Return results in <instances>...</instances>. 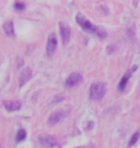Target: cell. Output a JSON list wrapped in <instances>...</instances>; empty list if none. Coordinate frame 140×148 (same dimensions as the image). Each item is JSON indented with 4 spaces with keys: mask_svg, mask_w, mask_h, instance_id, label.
Instances as JSON below:
<instances>
[{
    "mask_svg": "<svg viewBox=\"0 0 140 148\" xmlns=\"http://www.w3.org/2000/svg\"><path fill=\"white\" fill-rule=\"evenodd\" d=\"M83 80V76L80 72H73L71 73L68 78L66 79V82H65V85L67 86L68 88H72L74 86L80 84Z\"/></svg>",
    "mask_w": 140,
    "mask_h": 148,
    "instance_id": "cell-4",
    "label": "cell"
},
{
    "mask_svg": "<svg viewBox=\"0 0 140 148\" xmlns=\"http://www.w3.org/2000/svg\"><path fill=\"white\" fill-rule=\"evenodd\" d=\"M95 34L97 35L98 37L100 38H105L107 36H108V34H107V31L106 29L102 27V26H97L96 28V32H95Z\"/></svg>",
    "mask_w": 140,
    "mask_h": 148,
    "instance_id": "cell-12",
    "label": "cell"
},
{
    "mask_svg": "<svg viewBox=\"0 0 140 148\" xmlns=\"http://www.w3.org/2000/svg\"><path fill=\"white\" fill-rule=\"evenodd\" d=\"M3 28H4L5 33L8 35V36H14V23L13 21L9 20V21H6L3 25Z\"/></svg>",
    "mask_w": 140,
    "mask_h": 148,
    "instance_id": "cell-11",
    "label": "cell"
},
{
    "mask_svg": "<svg viewBox=\"0 0 140 148\" xmlns=\"http://www.w3.org/2000/svg\"><path fill=\"white\" fill-rule=\"evenodd\" d=\"M76 21L83 29H85V30L89 31V32H93V33L96 32L97 26L92 24V23L89 21L87 18H85V16H84L83 14H77V16H76Z\"/></svg>",
    "mask_w": 140,
    "mask_h": 148,
    "instance_id": "cell-2",
    "label": "cell"
},
{
    "mask_svg": "<svg viewBox=\"0 0 140 148\" xmlns=\"http://www.w3.org/2000/svg\"><path fill=\"white\" fill-rule=\"evenodd\" d=\"M14 8H16L17 11H22L25 9V5L21 2H16V4H14Z\"/></svg>",
    "mask_w": 140,
    "mask_h": 148,
    "instance_id": "cell-15",
    "label": "cell"
},
{
    "mask_svg": "<svg viewBox=\"0 0 140 148\" xmlns=\"http://www.w3.org/2000/svg\"><path fill=\"white\" fill-rule=\"evenodd\" d=\"M4 106L7 111L14 112L18 111L21 108V103L19 101H4Z\"/></svg>",
    "mask_w": 140,
    "mask_h": 148,
    "instance_id": "cell-9",
    "label": "cell"
},
{
    "mask_svg": "<svg viewBox=\"0 0 140 148\" xmlns=\"http://www.w3.org/2000/svg\"><path fill=\"white\" fill-rule=\"evenodd\" d=\"M32 69L30 67H26L22 70L21 72L19 74V77H18V80H19V86L22 87L23 85L26 84L32 77Z\"/></svg>",
    "mask_w": 140,
    "mask_h": 148,
    "instance_id": "cell-8",
    "label": "cell"
},
{
    "mask_svg": "<svg viewBox=\"0 0 140 148\" xmlns=\"http://www.w3.org/2000/svg\"><path fill=\"white\" fill-rule=\"evenodd\" d=\"M64 116V112H62L61 111H58V112H55L49 116V123L50 124H56L59 122L62 118Z\"/></svg>",
    "mask_w": 140,
    "mask_h": 148,
    "instance_id": "cell-10",
    "label": "cell"
},
{
    "mask_svg": "<svg viewBox=\"0 0 140 148\" xmlns=\"http://www.w3.org/2000/svg\"><path fill=\"white\" fill-rule=\"evenodd\" d=\"M139 137H140V133L139 132H135V134H133L132 137L130 138V143H129V146H132V145H133V144H135L136 141L138 140Z\"/></svg>",
    "mask_w": 140,
    "mask_h": 148,
    "instance_id": "cell-14",
    "label": "cell"
},
{
    "mask_svg": "<svg viewBox=\"0 0 140 148\" xmlns=\"http://www.w3.org/2000/svg\"><path fill=\"white\" fill-rule=\"evenodd\" d=\"M136 69H137V66H133L132 69H130L129 71H128L123 77H122L121 81H120V83H119V85H118L119 90H125V88H126V86L128 84V81H129L130 76L132 75V73L135 72V70H136Z\"/></svg>",
    "mask_w": 140,
    "mask_h": 148,
    "instance_id": "cell-7",
    "label": "cell"
},
{
    "mask_svg": "<svg viewBox=\"0 0 140 148\" xmlns=\"http://www.w3.org/2000/svg\"><path fill=\"white\" fill-rule=\"evenodd\" d=\"M40 141L43 146L47 148H52L57 144L55 138H53L50 135H41L40 137Z\"/></svg>",
    "mask_w": 140,
    "mask_h": 148,
    "instance_id": "cell-6",
    "label": "cell"
},
{
    "mask_svg": "<svg viewBox=\"0 0 140 148\" xmlns=\"http://www.w3.org/2000/svg\"><path fill=\"white\" fill-rule=\"evenodd\" d=\"M106 93V85L104 83L97 82L90 87V98L94 100L102 99Z\"/></svg>",
    "mask_w": 140,
    "mask_h": 148,
    "instance_id": "cell-1",
    "label": "cell"
},
{
    "mask_svg": "<svg viewBox=\"0 0 140 148\" xmlns=\"http://www.w3.org/2000/svg\"><path fill=\"white\" fill-rule=\"evenodd\" d=\"M59 31H61V36L64 44H66L69 41L71 36V29L68 27L67 24L64 22H59Z\"/></svg>",
    "mask_w": 140,
    "mask_h": 148,
    "instance_id": "cell-5",
    "label": "cell"
},
{
    "mask_svg": "<svg viewBox=\"0 0 140 148\" xmlns=\"http://www.w3.org/2000/svg\"><path fill=\"white\" fill-rule=\"evenodd\" d=\"M25 138H26L25 130H23V129L18 130V132H17V134H16V141L17 143H20V141L24 140Z\"/></svg>",
    "mask_w": 140,
    "mask_h": 148,
    "instance_id": "cell-13",
    "label": "cell"
},
{
    "mask_svg": "<svg viewBox=\"0 0 140 148\" xmlns=\"http://www.w3.org/2000/svg\"><path fill=\"white\" fill-rule=\"evenodd\" d=\"M57 47H58V38H57L56 33H51L49 35L48 42L46 46V52L48 56H52L55 53Z\"/></svg>",
    "mask_w": 140,
    "mask_h": 148,
    "instance_id": "cell-3",
    "label": "cell"
}]
</instances>
